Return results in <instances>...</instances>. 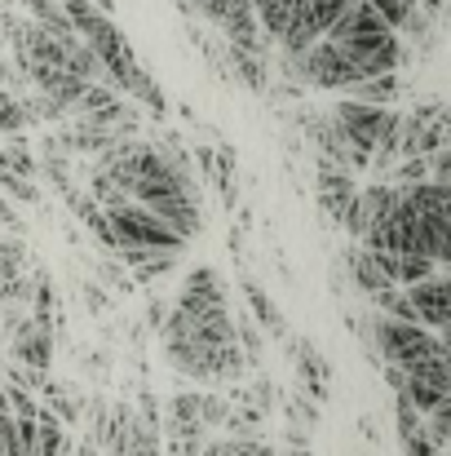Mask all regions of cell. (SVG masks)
Wrapping results in <instances>:
<instances>
[{"label": "cell", "instance_id": "1", "mask_svg": "<svg viewBox=\"0 0 451 456\" xmlns=\"http://www.w3.org/2000/svg\"><path fill=\"white\" fill-rule=\"evenodd\" d=\"M164 354L195 381H226L244 368L235 319L226 310V284L213 266H195L164 319Z\"/></svg>", "mask_w": 451, "mask_h": 456}, {"label": "cell", "instance_id": "2", "mask_svg": "<svg viewBox=\"0 0 451 456\" xmlns=\"http://www.w3.org/2000/svg\"><path fill=\"white\" fill-rule=\"evenodd\" d=\"M372 337H376L385 363H394V368H416V363H425V359L447 354V337H443V332H434V328H425V323H412V319L381 314V310H376V319H372Z\"/></svg>", "mask_w": 451, "mask_h": 456}, {"label": "cell", "instance_id": "3", "mask_svg": "<svg viewBox=\"0 0 451 456\" xmlns=\"http://www.w3.org/2000/svg\"><path fill=\"white\" fill-rule=\"evenodd\" d=\"M102 217H107V231H111V248H120V244H150V248L181 253L190 244V240H181L164 217H155L147 204H138V200H125L116 208H102Z\"/></svg>", "mask_w": 451, "mask_h": 456}, {"label": "cell", "instance_id": "4", "mask_svg": "<svg viewBox=\"0 0 451 456\" xmlns=\"http://www.w3.org/2000/svg\"><path fill=\"white\" fill-rule=\"evenodd\" d=\"M403 297H407V305H412L416 323H425V328H434V332L447 337V323H451L447 271H434V275H425V280H416V284H403Z\"/></svg>", "mask_w": 451, "mask_h": 456}, {"label": "cell", "instance_id": "5", "mask_svg": "<svg viewBox=\"0 0 451 456\" xmlns=\"http://www.w3.org/2000/svg\"><path fill=\"white\" fill-rule=\"evenodd\" d=\"M394 200H399V186H381V182H372V186H363V191H354V200H350V213H345V231L354 235V240H363L390 208H394Z\"/></svg>", "mask_w": 451, "mask_h": 456}, {"label": "cell", "instance_id": "6", "mask_svg": "<svg viewBox=\"0 0 451 456\" xmlns=\"http://www.w3.org/2000/svg\"><path fill=\"white\" fill-rule=\"evenodd\" d=\"M9 332H13V354H18V363L31 368V372H49V363H53L49 323L36 319V314H27V319H18Z\"/></svg>", "mask_w": 451, "mask_h": 456}, {"label": "cell", "instance_id": "7", "mask_svg": "<svg viewBox=\"0 0 451 456\" xmlns=\"http://www.w3.org/2000/svg\"><path fill=\"white\" fill-rule=\"evenodd\" d=\"M314 177H318V204H323V213H327L332 222H345L350 200H354V191H358L354 177H350V168H341V164H332V159H318Z\"/></svg>", "mask_w": 451, "mask_h": 456}, {"label": "cell", "instance_id": "8", "mask_svg": "<svg viewBox=\"0 0 451 456\" xmlns=\"http://www.w3.org/2000/svg\"><path fill=\"white\" fill-rule=\"evenodd\" d=\"M372 257H376V266L385 271V280L390 284H416V280H425V275H434V271H447L443 262H434V257H425V253H385V248H372Z\"/></svg>", "mask_w": 451, "mask_h": 456}, {"label": "cell", "instance_id": "9", "mask_svg": "<svg viewBox=\"0 0 451 456\" xmlns=\"http://www.w3.org/2000/svg\"><path fill=\"white\" fill-rule=\"evenodd\" d=\"M345 94H350V98H358V102H376V107H390V102L399 98V71L363 76V80H354V85H350Z\"/></svg>", "mask_w": 451, "mask_h": 456}, {"label": "cell", "instance_id": "10", "mask_svg": "<svg viewBox=\"0 0 451 456\" xmlns=\"http://www.w3.org/2000/svg\"><path fill=\"white\" fill-rule=\"evenodd\" d=\"M297 372H301V381L310 386L314 403H323V399H327V377H332V368H327L323 354H318L314 346H305V341L297 346Z\"/></svg>", "mask_w": 451, "mask_h": 456}, {"label": "cell", "instance_id": "11", "mask_svg": "<svg viewBox=\"0 0 451 456\" xmlns=\"http://www.w3.org/2000/svg\"><path fill=\"white\" fill-rule=\"evenodd\" d=\"M120 94H133V102H147L155 116H168V98L159 94V85L150 80V71L142 67V62H138V67L129 71V80L120 85Z\"/></svg>", "mask_w": 451, "mask_h": 456}, {"label": "cell", "instance_id": "12", "mask_svg": "<svg viewBox=\"0 0 451 456\" xmlns=\"http://www.w3.org/2000/svg\"><path fill=\"white\" fill-rule=\"evenodd\" d=\"M230 58H235V71L244 76L248 89H266V58H262V49H239V45H230Z\"/></svg>", "mask_w": 451, "mask_h": 456}, {"label": "cell", "instance_id": "13", "mask_svg": "<svg viewBox=\"0 0 451 456\" xmlns=\"http://www.w3.org/2000/svg\"><path fill=\"white\" fill-rule=\"evenodd\" d=\"M244 293H248V302H253V310H257V319H262V328H270V332H288V323H284V314L270 305V297L262 293V284H253V280H244Z\"/></svg>", "mask_w": 451, "mask_h": 456}, {"label": "cell", "instance_id": "14", "mask_svg": "<svg viewBox=\"0 0 451 456\" xmlns=\"http://www.w3.org/2000/svg\"><path fill=\"white\" fill-rule=\"evenodd\" d=\"M0 191H9V200H22V204H36V200H40L36 186H31V177H18V173L9 168L4 147H0Z\"/></svg>", "mask_w": 451, "mask_h": 456}, {"label": "cell", "instance_id": "15", "mask_svg": "<svg viewBox=\"0 0 451 456\" xmlns=\"http://www.w3.org/2000/svg\"><path fill=\"white\" fill-rule=\"evenodd\" d=\"M27 129V116H22V102L0 85V134H22Z\"/></svg>", "mask_w": 451, "mask_h": 456}, {"label": "cell", "instance_id": "16", "mask_svg": "<svg viewBox=\"0 0 451 456\" xmlns=\"http://www.w3.org/2000/svg\"><path fill=\"white\" fill-rule=\"evenodd\" d=\"M372 9L385 18V27H394V31H403V22L412 18V9H416V0H372Z\"/></svg>", "mask_w": 451, "mask_h": 456}, {"label": "cell", "instance_id": "17", "mask_svg": "<svg viewBox=\"0 0 451 456\" xmlns=\"http://www.w3.org/2000/svg\"><path fill=\"white\" fill-rule=\"evenodd\" d=\"M27 297H31V280H22V275L0 280V310H9V305H27Z\"/></svg>", "mask_w": 451, "mask_h": 456}, {"label": "cell", "instance_id": "18", "mask_svg": "<svg viewBox=\"0 0 451 456\" xmlns=\"http://www.w3.org/2000/svg\"><path fill=\"white\" fill-rule=\"evenodd\" d=\"M18 271H22V248L9 244V240H0V280H9Z\"/></svg>", "mask_w": 451, "mask_h": 456}, {"label": "cell", "instance_id": "19", "mask_svg": "<svg viewBox=\"0 0 451 456\" xmlns=\"http://www.w3.org/2000/svg\"><path fill=\"white\" fill-rule=\"evenodd\" d=\"M0 226H9V231H18V213H13V204L0 195Z\"/></svg>", "mask_w": 451, "mask_h": 456}, {"label": "cell", "instance_id": "20", "mask_svg": "<svg viewBox=\"0 0 451 456\" xmlns=\"http://www.w3.org/2000/svg\"><path fill=\"white\" fill-rule=\"evenodd\" d=\"M93 4H98V9H107V13L116 9V0H93Z\"/></svg>", "mask_w": 451, "mask_h": 456}, {"label": "cell", "instance_id": "21", "mask_svg": "<svg viewBox=\"0 0 451 456\" xmlns=\"http://www.w3.org/2000/svg\"><path fill=\"white\" fill-rule=\"evenodd\" d=\"M4 76H9V71H4V58H0V85H4Z\"/></svg>", "mask_w": 451, "mask_h": 456}]
</instances>
